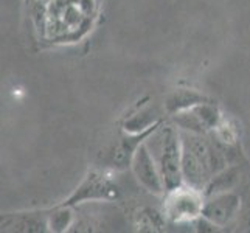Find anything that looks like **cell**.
<instances>
[{"instance_id":"cell-1","label":"cell","mask_w":250,"mask_h":233,"mask_svg":"<svg viewBox=\"0 0 250 233\" xmlns=\"http://www.w3.org/2000/svg\"><path fill=\"white\" fill-rule=\"evenodd\" d=\"M180 132L184 184L204 191L210 179L227 167L226 152L219 145L207 139V134Z\"/></svg>"},{"instance_id":"cell-2","label":"cell","mask_w":250,"mask_h":233,"mask_svg":"<svg viewBox=\"0 0 250 233\" xmlns=\"http://www.w3.org/2000/svg\"><path fill=\"white\" fill-rule=\"evenodd\" d=\"M145 143L157 163L167 193L184 185L182 145L179 127L176 125H160Z\"/></svg>"},{"instance_id":"cell-3","label":"cell","mask_w":250,"mask_h":233,"mask_svg":"<svg viewBox=\"0 0 250 233\" xmlns=\"http://www.w3.org/2000/svg\"><path fill=\"white\" fill-rule=\"evenodd\" d=\"M205 196L201 190L189 185H180L167 193L165 213L171 222H193L202 214Z\"/></svg>"},{"instance_id":"cell-4","label":"cell","mask_w":250,"mask_h":233,"mask_svg":"<svg viewBox=\"0 0 250 233\" xmlns=\"http://www.w3.org/2000/svg\"><path fill=\"white\" fill-rule=\"evenodd\" d=\"M172 120H174V125L182 131L207 134L219 127L221 114L211 101H205L191 109L172 115Z\"/></svg>"},{"instance_id":"cell-5","label":"cell","mask_w":250,"mask_h":233,"mask_svg":"<svg viewBox=\"0 0 250 233\" xmlns=\"http://www.w3.org/2000/svg\"><path fill=\"white\" fill-rule=\"evenodd\" d=\"M241 207H243L241 196L235 193L233 190L231 191L218 193L205 197L202 216L210 219L219 229H224L238 219Z\"/></svg>"},{"instance_id":"cell-6","label":"cell","mask_w":250,"mask_h":233,"mask_svg":"<svg viewBox=\"0 0 250 233\" xmlns=\"http://www.w3.org/2000/svg\"><path fill=\"white\" fill-rule=\"evenodd\" d=\"M118 196V188L100 172L90 171L78 188L61 205L75 207L89 201H112Z\"/></svg>"},{"instance_id":"cell-7","label":"cell","mask_w":250,"mask_h":233,"mask_svg":"<svg viewBox=\"0 0 250 233\" xmlns=\"http://www.w3.org/2000/svg\"><path fill=\"white\" fill-rule=\"evenodd\" d=\"M131 169L134 172V177L137 179V182H139L146 191H149L152 194L167 193L159 167L156 160L152 159V155L145 142L139 146V149L134 154V159L131 162Z\"/></svg>"},{"instance_id":"cell-8","label":"cell","mask_w":250,"mask_h":233,"mask_svg":"<svg viewBox=\"0 0 250 233\" xmlns=\"http://www.w3.org/2000/svg\"><path fill=\"white\" fill-rule=\"evenodd\" d=\"M160 125L154 126L145 132H139V134L125 132V135L120 137L118 142L115 143V146L110 151V165L117 171H123L126 168H131V162L134 159L135 151L139 149V146L148 139Z\"/></svg>"},{"instance_id":"cell-9","label":"cell","mask_w":250,"mask_h":233,"mask_svg":"<svg viewBox=\"0 0 250 233\" xmlns=\"http://www.w3.org/2000/svg\"><path fill=\"white\" fill-rule=\"evenodd\" d=\"M14 227L17 232H47L48 218L44 213H16L2 219V229Z\"/></svg>"},{"instance_id":"cell-10","label":"cell","mask_w":250,"mask_h":233,"mask_svg":"<svg viewBox=\"0 0 250 233\" xmlns=\"http://www.w3.org/2000/svg\"><path fill=\"white\" fill-rule=\"evenodd\" d=\"M205 101H210V100L199 92L191 90V89H177L167 97L165 110L169 115H176L179 112L188 110Z\"/></svg>"},{"instance_id":"cell-11","label":"cell","mask_w":250,"mask_h":233,"mask_svg":"<svg viewBox=\"0 0 250 233\" xmlns=\"http://www.w3.org/2000/svg\"><path fill=\"white\" fill-rule=\"evenodd\" d=\"M239 176H241L239 167H226L210 179V182L207 184V187L202 191L204 196L208 197L218 193L231 191L239 184Z\"/></svg>"},{"instance_id":"cell-12","label":"cell","mask_w":250,"mask_h":233,"mask_svg":"<svg viewBox=\"0 0 250 233\" xmlns=\"http://www.w3.org/2000/svg\"><path fill=\"white\" fill-rule=\"evenodd\" d=\"M159 112L154 107H145L137 114L131 115L126 122H125V132H131V134H139L145 132L148 129L160 125L159 120Z\"/></svg>"},{"instance_id":"cell-13","label":"cell","mask_w":250,"mask_h":233,"mask_svg":"<svg viewBox=\"0 0 250 233\" xmlns=\"http://www.w3.org/2000/svg\"><path fill=\"white\" fill-rule=\"evenodd\" d=\"M167 216L165 213H160L149 207H145L135 214V227L142 232H157L165 227Z\"/></svg>"},{"instance_id":"cell-14","label":"cell","mask_w":250,"mask_h":233,"mask_svg":"<svg viewBox=\"0 0 250 233\" xmlns=\"http://www.w3.org/2000/svg\"><path fill=\"white\" fill-rule=\"evenodd\" d=\"M73 207L61 205L55 207L53 210H50L47 218H48V230L50 232H65L73 222Z\"/></svg>"},{"instance_id":"cell-15","label":"cell","mask_w":250,"mask_h":233,"mask_svg":"<svg viewBox=\"0 0 250 233\" xmlns=\"http://www.w3.org/2000/svg\"><path fill=\"white\" fill-rule=\"evenodd\" d=\"M239 222H241V227H243V230H247L250 232V205L247 207H241V213L238 216Z\"/></svg>"}]
</instances>
